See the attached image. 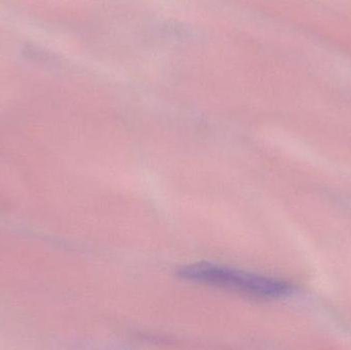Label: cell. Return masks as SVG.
<instances>
[{
    "label": "cell",
    "mask_w": 351,
    "mask_h": 350,
    "mask_svg": "<svg viewBox=\"0 0 351 350\" xmlns=\"http://www.w3.org/2000/svg\"><path fill=\"white\" fill-rule=\"evenodd\" d=\"M177 273L182 279L226 288L257 298L284 297L293 292V286L287 282L210 263L188 265Z\"/></svg>",
    "instance_id": "6da1fadb"
}]
</instances>
